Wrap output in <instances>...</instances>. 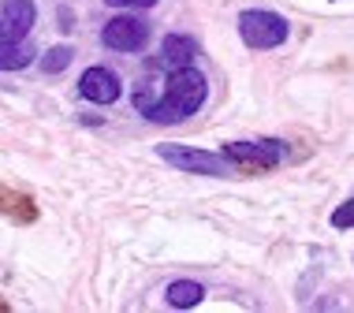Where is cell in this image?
Wrapping results in <instances>:
<instances>
[{
    "label": "cell",
    "mask_w": 354,
    "mask_h": 313,
    "mask_svg": "<svg viewBox=\"0 0 354 313\" xmlns=\"http://www.w3.org/2000/svg\"><path fill=\"white\" fill-rule=\"evenodd\" d=\"M205 93H209L205 75L190 64V68L168 71V86L157 101H149L146 93H138L135 104H138L142 116L153 120V123H183L205 104Z\"/></svg>",
    "instance_id": "obj_1"
},
{
    "label": "cell",
    "mask_w": 354,
    "mask_h": 313,
    "mask_svg": "<svg viewBox=\"0 0 354 313\" xmlns=\"http://www.w3.org/2000/svg\"><path fill=\"white\" fill-rule=\"evenodd\" d=\"M160 160H168L171 168L190 176H239V164L227 153H213V149H190V146H157Z\"/></svg>",
    "instance_id": "obj_2"
},
{
    "label": "cell",
    "mask_w": 354,
    "mask_h": 313,
    "mask_svg": "<svg viewBox=\"0 0 354 313\" xmlns=\"http://www.w3.org/2000/svg\"><path fill=\"white\" fill-rule=\"evenodd\" d=\"M239 37H243L250 49H276V45L287 41V19L276 12H243L239 15Z\"/></svg>",
    "instance_id": "obj_3"
},
{
    "label": "cell",
    "mask_w": 354,
    "mask_h": 313,
    "mask_svg": "<svg viewBox=\"0 0 354 313\" xmlns=\"http://www.w3.org/2000/svg\"><path fill=\"white\" fill-rule=\"evenodd\" d=\"M224 153L235 160L239 168H276L280 160H287V142L261 138V142H227Z\"/></svg>",
    "instance_id": "obj_4"
},
{
    "label": "cell",
    "mask_w": 354,
    "mask_h": 313,
    "mask_svg": "<svg viewBox=\"0 0 354 313\" xmlns=\"http://www.w3.org/2000/svg\"><path fill=\"white\" fill-rule=\"evenodd\" d=\"M101 41L116 53H138V49H146V41H149V23L138 15H116V19L104 23Z\"/></svg>",
    "instance_id": "obj_5"
},
{
    "label": "cell",
    "mask_w": 354,
    "mask_h": 313,
    "mask_svg": "<svg viewBox=\"0 0 354 313\" xmlns=\"http://www.w3.org/2000/svg\"><path fill=\"white\" fill-rule=\"evenodd\" d=\"M79 93L93 104H112V101H120L123 82H120V75L109 71V68H86L82 79H79Z\"/></svg>",
    "instance_id": "obj_6"
},
{
    "label": "cell",
    "mask_w": 354,
    "mask_h": 313,
    "mask_svg": "<svg viewBox=\"0 0 354 313\" xmlns=\"http://www.w3.org/2000/svg\"><path fill=\"white\" fill-rule=\"evenodd\" d=\"M194 41L187 34H168L165 45H160V68L165 71H179V68H190L194 64Z\"/></svg>",
    "instance_id": "obj_7"
},
{
    "label": "cell",
    "mask_w": 354,
    "mask_h": 313,
    "mask_svg": "<svg viewBox=\"0 0 354 313\" xmlns=\"http://www.w3.org/2000/svg\"><path fill=\"white\" fill-rule=\"evenodd\" d=\"M165 298H168L171 310H190V306H198V302L205 298V287L198 280H171Z\"/></svg>",
    "instance_id": "obj_8"
},
{
    "label": "cell",
    "mask_w": 354,
    "mask_h": 313,
    "mask_svg": "<svg viewBox=\"0 0 354 313\" xmlns=\"http://www.w3.org/2000/svg\"><path fill=\"white\" fill-rule=\"evenodd\" d=\"M34 60V49L26 41H0V71H19Z\"/></svg>",
    "instance_id": "obj_9"
},
{
    "label": "cell",
    "mask_w": 354,
    "mask_h": 313,
    "mask_svg": "<svg viewBox=\"0 0 354 313\" xmlns=\"http://www.w3.org/2000/svg\"><path fill=\"white\" fill-rule=\"evenodd\" d=\"M71 56H75V53H71V45H53V49L41 56V71H45V75L64 71V68L71 64Z\"/></svg>",
    "instance_id": "obj_10"
},
{
    "label": "cell",
    "mask_w": 354,
    "mask_h": 313,
    "mask_svg": "<svg viewBox=\"0 0 354 313\" xmlns=\"http://www.w3.org/2000/svg\"><path fill=\"white\" fill-rule=\"evenodd\" d=\"M332 227H339V231L354 227V198H351V202H343L336 213H332Z\"/></svg>",
    "instance_id": "obj_11"
},
{
    "label": "cell",
    "mask_w": 354,
    "mask_h": 313,
    "mask_svg": "<svg viewBox=\"0 0 354 313\" xmlns=\"http://www.w3.org/2000/svg\"><path fill=\"white\" fill-rule=\"evenodd\" d=\"M109 8H153L157 0H104Z\"/></svg>",
    "instance_id": "obj_12"
}]
</instances>
